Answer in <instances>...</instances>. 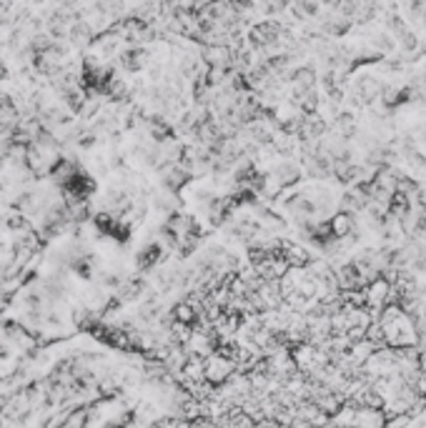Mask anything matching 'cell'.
Instances as JSON below:
<instances>
[{
  "mask_svg": "<svg viewBox=\"0 0 426 428\" xmlns=\"http://www.w3.org/2000/svg\"><path fill=\"white\" fill-rule=\"evenodd\" d=\"M376 323L381 328L384 346L386 348H411L419 346V333L413 326V318L399 303H388L376 316Z\"/></svg>",
  "mask_w": 426,
  "mask_h": 428,
  "instance_id": "6da1fadb",
  "label": "cell"
},
{
  "mask_svg": "<svg viewBox=\"0 0 426 428\" xmlns=\"http://www.w3.org/2000/svg\"><path fill=\"white\" fill-rule=\"evenodd\" d=\"M283 25L276 23V20H263V23L253 25L248 33V43L256 50H271L278 48L283 40Z\"/></svg>",
  "mask_w": 426,
  "mask_h": 428,
  "instance_id": "7a4b0ae2",
  "label": "cell"
},
{
  "mask_svg": "<svg viewBox=\"0 0 426 428\" xmlns=\"http://www.w3.org/2000/svg\"><path fill=\"white\" fill-rule=\"evenodd\" d=\"M329 225H331V236L336 241H346V238L356 236V228H358L356 216H351V213H344V211L333 213L329 218Z\"/></svg>",
  "mask_w": 426,
  "mask_h": 428,
  "instance_id": "3957f363",
  "label": "cell"
},
{
  "mask_svg": "<svg viewBox=\"0 0 426 428\" xmlns=\"http://www.w3.org/2000/svg\"><path fill=\"white\" fill-rule=\"evenodd\" d=\"M118 63L120 68L128 70V73H141L145 68V63H148V53L141 45H131V48H125L118 56Z\"/></svg>",
  "mask_w": 426,
  "mask_h": 428,
  "instance_id": "277c9868",
  "label": "cell"
},
{
  "mask_svg": "<svg viewBox=\"0 0 426 428\" xmlns=\"http://www.w3.org/2000/svg\"><path fill=\"white\" fill-rule=\"evenodd\" d=\"M288 83L294 86V95L308 93V90H316V70L303 65V68H294L291 70V78Z\"/></svg>",
  "mask_w": 426,
  "mask_h": 428,
  "instance_id": "5b68a950",
  "label": "cell"
},
{
  "mask_svg": "<svg viewBox=\"0 0 426 428\" xmlns=\"http://www.w3.org/2000/svg\"><path fill=\"white\" fill-rule=\"evenodd\" d=\"M68 38H70V43H73V45L83 48V45L95 43V31H93V25L88 23V20L78 18V20H73V23H70Z\"/></svg>",
  "mask_w": 426,
  "mask_h": 428,
  "instance_id": "8992f818",
  "label": "cell"
},
{
  "mask_svg": "<svg viewBox=\"0 0 426 428\" xmlns=\"http://www.w3.org/2000/svg\"><path fill=\"white\" fill-rule=\"evenodd\" d=\"M18 123H20V111H18V106L13 103L10 95L0 93V128L10 133Z\"/></svg>",
  "mask_w": 426,
  "mask_h": 428,
  "instance_id": "52a82bcc",
  "label": "cell"
},
{
  "mask_svg": "<svg viewBox=\"0 0 426 428\" xmlns=\"http://www.w3.org/2000/svg\"><path fill=\"white\" fill-rule=\"evenodd\" d=\"M274 178H276V186L278 188H288L299 183L301 178V168L294 166V163H281V166L274 171Z\"/></svg>",
  "mask_w": 426,
  "mask_h": 428,
  "instance_id": "ba28073f",
  "label": "cell"
},
{
  "mask_svg": "<svg viewBox=\"0 0 426 428\" xmlns=\"http://www.w3.org/2000/svg\"><path fill=\"white\" fill-rule=\"evenodd\" d=\"M148 133H150V138L156 143H168V141H173L175 138V133H173V128H171L168 123L163 118H150L148 120Z\"/></svg>",
  "mask_w": 426,
  "mask_h": 428,
  "instance_id": "9c48e42d",
  "label": "cell"
},
{
  "mask_svg": "<svg viewBox=\"0 0 426 428\" xmlns=\"http://www.w3.org/2000/svg\"><path fill=\"white\" fill-rule=\"evenodd\" d=\"M95 10L100 13V18L120 20L123 18V0H95Z\"/></svg>",
  "mask_w": 426,
  "mask_h": 428,
  "instance_id": "30bf717a",
  "label": "cell"
},
{
  "mask_svg": "<svg viewBox=\"0 0 426 428\" xmlns=\"http://www.w3.org/2000/svg\"><path fill=\"white\" fill-rule=\"evenodd\" d=\"M333 133H336L338 138H344V141L356 136V120H354V116H351V113H341V116H336Z\"/></svg>",
  "mask_w": 426,
  "mask_h": 428,
  "instance_id": "8fae6325",
  "label": "cell"
},
{
  "mask_svg": "<svg viewBox=\"0 0 426 428\" xmlns=\"http://www.w3.org/2000/svg\"><path fill=\"white\" fill-rule=\"evenodd\" d=\"M351 28V20H346V18H341V15H331V18H326L324 20V33L326 35H344L346 31Z\"/></svg>",
  "mask_w": 426,
  "mask_h": 428,
  "instance_id": "7c38bea8",
  "label": "cell"
},
{
  "mask_svg": "<svg viewBox=\"0 0 426 428\" xmlns=\"http://www.w3.org/2000/svg\"><path fill=\"white\" fill-rule=\"evenodd\" d=\"M103 95H108L111 100H125L128 98V86L123 83V78H116V75H113L111 81H108L106 90H103Z\"/></svg>",
  "mask_w": 426,
  "mask_h": 428,
  "instance_id": "4fadbf2b",
  "label": "cell"
},
{
  "mask_svg": "<svg viewBox=\"0 0 426 428\" xmlns=\"http://www.w3.org/2000/svg\"><path fill=\"white\" fill-rule=\"evenodd\" d=\"M161 255H163L161 246L153 243V246H148V248H143L141 253H138V266L141 268H153L158 261H161Z\"/></svg>",
  "mask_w": 426,
  "mask_h": 428,
  "instance_id": "5bb4252c",
  "label": "cell"
},
{
  "mask_svg": "<svg viewBox=\"0 0 426 428\" xmlns=\"http://www.w3.org/2000/svg\"><path fill=\"white\" fill-rule=\"evenodd\" d=\"M394 45L396 40L388 33H379L374 35V53L376 56H388V53H394Z\"/></svg>",
  "mask_w": 426,
  "mask_h": 428,
  "instance_id": "9a60e30c",
  "label": "cell"
},
{
  "mask_svg": "<svg viewBox=\"0 0 426 428\" xmlns=\"http://www.w3.org/2000/svg\"><path fill=\"white\" fill-rule=\"evenodd\" d=\"M386 28H388V35L394 38V40H401V38L409 33V25L404 23L399 15H394V13H391V15L386 18Z\"/></svg>",
  "mask_w": 426,
  "mask_h": 428,
  "instance_id": "2e32d148",
  "label": "cell"
},
{
  "mask_svg": "<svg viewBox=\"0 0 426 428\" xmlns=\"http://www.w3.org/2000/svg\"><path fill=\"white\" fill-rule=\"evenodd\" d=\"M374 15H376V3L374 0H358V10H356L354 23H369Z\"/></svg>",
  "mask_w": 426,
  "mask_h": 428,
  "instance_id": "e0dca14e",
  "label": "cell"
},
{
  "mask_svg": "<svg viewBox=\"0 0 426 428\" xmlns=\"http://www.w3.org/2000/svg\"><path fill=\"white\" fill-rule=\"evenodd\" d=\"M78 145H81V148H93L95 145V133L93 131L78 133Z\"/></svg>",
  "mask_w": 426,
  "mask_h": 428,
  "instance_id": "ac0fdd59",
  "label": "cell"
},
{
  "mask_svg": "<svg viewBox=\"0 0 426 428\" xmlns=\"http://www.w3.org/2000/svg\"><path fill=\"white\" fill-rule=\"evenodd\" d=\"M231 3L238 8V10H246V8H251L253 3H256V0H231Z\"/></svg>",
  "mask_w": 426,
  "mask_h": 428,
  "instance_id": "d6986e66",
  "label": "cell"
},
{
  "mask_svg": "<svg viewBox=\"0 0 426 428\" xmlns=\"http://www.w3.org/2000/svg\"><path fill=\"white\" fill-rule=\"evenodd\" d=\"M319 3H321V6H326V8H331V10H336L341 0H319Z\"/></svg>",
  "mask_w": 426,
  "mask_h": 428,
  "instance_id": "ffe728a7",
  "label": "cell"
},
{
  "mask_svg": "<svg viewBox=\"0 0 426 428\" xmlns=\"http://www.w3.org/2000/svg\"><path fill=\"white\" fill-rule=\"evenodd\" d=\"M8 78V68L3 65V61H0V81H6Z\"/></svg>",
  "mask_w": 426,
  "mask_h": 428,
  "instance_id": "44dd1931",
  "label": "cell"
}]
</instances>
